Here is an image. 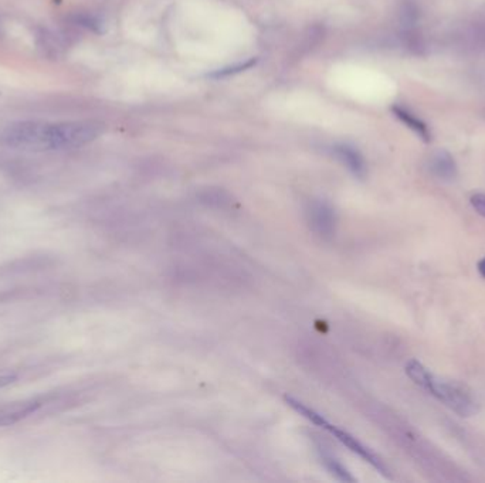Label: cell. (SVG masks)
<instances>
[{
  "mask_svg": "<svg viewBox=\"0 0 485 483\" xmlns=\"http://www.w3.org/2000/svg\"><path fill=\"white\" fill-rule=\"evenodd\" d=\"M327 431H329L332 435H335V438L343 443L348 450H351L354 454H356L358 457H361L363 461H366L372 468H375L380 475L392 479V473L389 466L385 464V461L380 458L376 452H373L369 446H366L365 443H362L358 438H355L354 435H351L348 431L340 430L336 425H332L331 423L327 424L325 427Z\"/></svg>",
  "mask_w": 485,
  "mask_h": 483,
  "instance_id": "cell-3",
  "label": "cell"
},
{
  "mask_svg": "<svg viewBox=\"0 0 485 483\" xmlns=\"http://www.w3.org/2000/svg\"><path fill=\"white\" fill-rule=\"evenodd\" d=\"M335 155L340 159V162L348 167L356 178H363L366 175V164L362 155L352 146L339 145L334 148Z\"/></svg>",
  "mask_w": 485,
  "mask_h": 483,
  "instance_id": "cell-6",
  "label": "cell"
},
{
  "mask_svg": "<svg viewBox=\"0 0 485 483\" xmlns=\"http://www.w3.org/2000/svg\"><path fill=\"white\" fill-rule=\"evenodd\" d=\"M16 380H17V377H16V375H10V374H8V375H0V389H5V387H8V386L13 384Z\"/></svg>",
  "mask_w": 485,
  "mask_h": 483,
  "instance_id": "cell-12",
  "label": "cell"
},
{
  "mask_svg": "<svg viewBox=\"0 0 485 483\" xmlns=\"http://www.w3.org/2000/svg\"><path fill=\"white\" fill-rule=\"evenodd\" d=\"M395 114L402 122H404L410 129H413L416 133H418L425 142H430L431 135H430L425 122H422L419 118H416L413 114H410L409 111L399 108V107L395 108Z\"/></svg>",
  "mask_w": 485,
  "mask_h": 483,
  "instance_id": "cell-10",
  "label": "cell"
},
{
  "mask_svg": "<svg viewBox=\"0 0 485 483\" xmlns=\"http://www.w3.org/2000/svg\"><path fill=\"white\" fill-rule=\"evenodd\" d=\"M404 371L416 386L441 401L457 416L468 418L478 412L479 404L466 384L454 380H443V378L434 375L425 364L414 359L407 362Z\"/></svg>",
  "mask_w": 485,
  "mask_h": 483,
  "instance_id": "cell-2",
  "label": "cell"
},
{
  "mask_svg": "<svg viewBox=\"0 0 485 483\" xmlns=\"http://www.w3.org/2000/svg\"><path fill=\"white\" fill-rule=\"evenodd\" d=\"M429 166H430L431 173L443 182H453L457 178L459 170H457L456 160L445 151H438L433 153V156L430 158Z\"/></svg>",
  "mask_w": 485,
  "mask_h": 483,
  "instance_id": "cell-4",
  "label": "cell"
},
{
  "mask_svg": "<svg viewBox=\"0 0 485 483\" xmlns=\"http://www.w3.org/2000/svg\"><path fill=\"white\" fill-rule=\"evenodd\" d=\"M101 132L99 124L88 121H20L0 130V146L27 152L77 149L95 141Z\"/></svg>",
  "mask_w": 485,
  "mask_h": 483,
  "instance_id": "cell-1",
  "label": "cell"
},
{
  "mask_svg": "<svg viewBox=\"0 0 485 483\" xmlns=\"http://www.w3.org/2000/svg\"><path fill=\"white\" fill-rule=\"evenodd\" d=\"M286 402H287L294 411H297V412L299 414V416L305 417L308 421H311V423L315 424V425H318V427H322V428L325 430L328 421L321 416L320 412H317V411L313 409V408H309L308 405H305V404L301 402L299 400H297V398H294V397H290V396L286 397Z\"/></svg>",
  "mask_w": 485,
  "mask_h": 483,
  "instance_id": "cell-9",
  "label": "cell"
},
{
  "mask_svg": "<svg viewBox=\"0 0 485 483\" xmlns=\"http://www.w3.org/2000/svg\"><path fill=\"white\" fill-rule=\"evenodd\" d=\"M44 404H46V398H39V400H31L28 402H23L12 408L2 409L0 411V427L17 424L19 421L33 416L34 412H38Z\"/></svg>",
  "mask_w": 485,
  "mask_h": 483,
  "instance_id": "cell-5",
  "label": "cell"
},
{
  "mask_svg": "<svg viewBox=\"0 0 485 483\" xmlns=\"http://www.w3.org/2000/svg\"><path fill=\"white\" fill-rule=\"evenodd\" d=\"M313 224L318 230L321 235H331L334 231L335 226V217H334V210L331 207H328L324 203H318L313 207Z\"/></svg>",
  "mask_w": 485,
  "mask_h": 483,
  "instance_id": "cell-7",
  "label": "cell"
},
{
  "mask_svg": "<svg viewBox=\"0 0 485 483\" xmlns=\"http://www.w3.org/2000/svg\"><path fill=\"white\" fill-rule=\"evenodd\" d=\"M320 459L324 464V466L328 469V472L335 476L340 482H355L356 479L351 475V472L346 469L332 454L327 452L324 448H318Z\"/></svg>",
  "mask_w": 485,
  "mask_h": 483,
  "instance_id": "cell-8",
  "label": "cell"
},
{
  "mask_svg": "<svg viewBox=\"0 0 485 483\" xmlns=\"http://www.w3.org/2000/svg\"><path fill=\"white\" fill-rule=\"evenodd\" d=\"M477 268H478V272H479L481 277H482V278H485V257H484V258H481V260L478 261Z\"/></svg>",
  "mask_w": 485,
  "mask_h": 483,
  "instance_id": "cell-13",
  "label": "cell"
},
{
  "mask_svg": "<svg viewBox=\"0 0 485 483\" xmlns=\"http://www.w3.org/2000/svg\"><path fill=\"white\" fill-rule=\"evenodd\" d=\"M470 203L472 205V209L485 219V193H475L471 196Z\"/></svg>",
  "mask_w": 485,
  "mask_h": 483,
  "instance_id": "cell-11",
  "label": "cell"
}]
</instances>
